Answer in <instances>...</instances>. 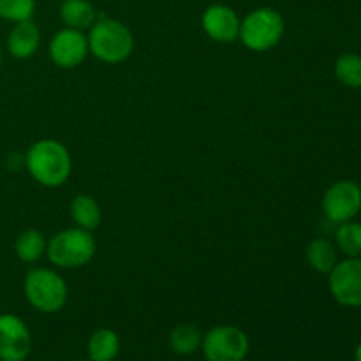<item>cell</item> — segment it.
<instances>
[{"label":"cell","mask_w":361,"mask_h":361,"mask_svg":"<svg viewBox=\"0 0 361 361\" xmlns=\"http://www.w3.org/2000/svg\"><path fill=\"white\" fill-rule=\"evenodd\" d=\"M330 291L341 305L361 307V257L335 264L330 271Z\"/></svg>","instance_id":"cell-8"},{"label":"cell","mask_w":361,"mask_h":361,"mask_svg":"<svg viewBox=\"0 0 361 361\" xmlns=\"http://www.w3.org/2000/svg\"><path fill=\"white\" fill-rule=\"evenodd\" d=\"M307 261L319 274H330L337 264V250L334 243L324 238H316L307 245Z\"/></svg>","instance_id":"cell-16"},{"label":"cell","mask_w":361,"mask_h":361,"mask_svg":"<svg viewBox=\"0 0 361 361\" xmlns=\"http://www.w3.org/2000/svg\"><path fill=\"white\" fill-rule=\"evenodd\" d=\"M35 11V0H0V18L7 21L32 20Z\"/></svg>","instance_id":"cell-21"},{"label":"cell","mask_w":361,"mask_h":361,"mask_svg":"<svg viewBox=\"0 0 361 361\" xmlns=\"http://www.w3.org/2000/svg\"><path fill=\"white\" fill-rule=\"evenodd\" d=\"M32 338L23 319L0 314V361H25L30 355Z\"/></svg>","instance_id":"cell-9"},{"label":"cell","mask_w":361,"mask_h":361,"mask_svg":"<svg viewBox=\"0 0 361 361\" xmlns=\"http://www.w3.org/2000/svg\"><path fill=\"white\" fill-rule=\"evenodd\" d=\"M71 217H73L74 224L87 231H94L101 224V208L99 203L88 194H78L71 203Z\"/></svg>","instance_id":"cell-14"},{"label":"cell","mask_w":361,"mask_h":361,"mask_svg":"<svg viewBox=\"0 0 361 361\" xmlns=\"http://www.w3.org/2000/svg\"><path fill=\"white\" fill-rule=\"evenodd\" d=\"M356 361H361V344L358 345V349H356Z\"/></svg>","instance_id":"cell-22"},{"label":"cell","mask_w":361,"mask_h":361,"mask_svg":"<svg viewBox=\"0 0 361 361\" xmlns=\"http://www.w3.org/2000/svg\"><path fill=\"white\" fill-rule=\"evenodd\" d=\"M200 330L194 324H180L169 335V345L176 355H190L201 345Z\"/></svg>","instance_id":"cell-18"},{"label":"cell","mask_w":361,"mask_h":361,"mask_svg":"<svg viewBox=\"0 0 361 361\" xmlns=\"http://www.w3.org/2000/svg\"><path fill=\"white\" fill-rule=\"evenodd\" d=\"M23 289L28 303L39 312H59L67 302L66 281L48 268H35L28 271Z\"/></svg>","instance_id":"cell-5"},{"label":"cell","mask_w":361,"mask_h":361,"mask_svg":"<svg viewBox=\"0 0 361 361\" xmlns=\"http://www.w3.org/2000/svg\"><path fill=\"white\" fill-rule=\"evenodd\" d=\"M201 345L208 361H243L249 353V338L236 326L212 328Z\"/></svg>","instance_id":"cell-6"},{"label":"cell","mask_w":361,"mask_h":361,"mask_svg":"<svg viewBox=\"0 0 361 361\" xmlns=\"http://www.w3.org/2000/svg\"><path fill=\"white\" fill-rule=\"evenodd\" d=\"M28 173L44 187H60L73 171V161L67 148L60 141L39 140L28 148L25 157Z\"/></svg>","instance_id":"cell-1"},{"label":"cell","mask_w":361,"mask_h":361,"mask_svg":"<svg viewBox=\"0 0 361 361\" xmlns=\"http://www.w3.org/2000/svg\"><path fill=\"white\" fill-rule=\"evenodd\" d=\"M120 351V338L113 330L102 328L92 334L88 341V356L92 361H113Z\"/></svg>","instance_id":"cell-15"},{"label":"cell","mask_w":361,"mask_h":361,"mask_svg":"<svg viewBox=\"0 0 361 361\" xmlns=\"http://www.w3.org/2000/svg\"><path fill=\"white\" fill-rule=\"evenodd\" d=\"M361 210V187L351 180H341L324 192L323 212L328 221L344 224Z\"/></svg>","instance_id":"cell-7"},{"label":"cell","mask_w":361,"mask_h":361,"mask_svg":"<svg viewBox=\"0 0 361 361\" xmlns=\"http://www.w3.org/2000/svg\"><path fill=\"white\" fill-rule=\"evenodd\" d=\"M41 44V30L32 20L18 21L7 35V49L14 59H30Z\"/></svg>","instance_id":"cell-12"},{"label":"cell","mask_w":361,"mask_h":361,"mask_svg":"<svg viewBox=\"0 0 361 361\" xmlns=\"http://www.w3.org/2000/svg\"><path fill=\"white\" fill-rule=\"evenodd\" d=\"M87 39L92 55L106 63L123 62L134 49L133 32L127 28V25L113 18L95 20Z\"/></svg>","instance_id":"cell-2"},{"label":"cell","mask_w":361,"mask_h":361,"mask_svg":"<svg viewBox=\"0 0 361 361\" xmlns=\"http://www.w3.org/2000/svg\"><path fill=\"white\" fill-rule=\"evenodd\" d=\"M335 76L349 88H361V56L344 53L335 62Z\"/></svg>","instance_id":"cell-19"},{"label":"cell","mask_w":361,"mask_h":361,"mask_svg":"<svg viewBox=\"0 0 361 361\" xmlns=\"http://www.w3.org/2000/svg\"><path fill=\"white\" fill-rule=\"evenodd\" d=\"M0 66H2V48H0Z\"/></svg>","instance_id":"cell-23"},{"label":"cell","mask_w":361,"mask_h":361,"mask_svg":"<svg viewBox=\"0 0 361 361\" xmlns=\"http://www.w3.org/2000/svg\"><path fill=\"white\" fill-rule=\"evenodd\" d=\"M46 254L55 267L80 268L90 263L95 256V240L87 229H63L49 240Z\"/></svg>","instance_id":"cell-3"},{"label":"cell","mask_w":361,"mask_h":361,"mask_svg":"<svg viewBox=\"0 0 361 361\" xmlns=\"http://www.w3.org/2000/svg\"><path fill=\"white\" fill-rule=\"evenodd\" d=\"M240 23L242 20L238 18L235 9L224 4H214L207 7L201 18L204 34L215 42H235L240 37Z\"/></svg>","instance_id":"cell-11"},{"label":"cell","mask_w":361,"mask_h":361,"mask_svg":"<svg viewBox=\"0 0 361 361\" xmlns=\"http://www.w3.org/2000/svg\"><path fill=\"white\" fill-rule=\"evenodd\" d=\"M88 39L83 30L63 28L56 32L55 37L49 42V56L53 63L62 69H74L80 66L88 55Z\"/></svg>","instance_id":"cell-10"},{"label":"cell","mask_w":361,"mask_h":361,"mask_svg":"<svg viewBox=\"0 0 361 361\" xmlns=\"http://www.w3.org/2000/svg\"><path fill=\"white\" fill-rule=\"evenodd\" d=\"M338 249L349 257H361V224L360 222H344L337 231Z\"/></svg>","instance_id":"cell-20"},{"label":"cell","mask_w":361,"mask_h":361,"mask_svg":"<svg viewBox=\"0 0 361 361\" xmlns=\"http://www.w3.org/2000/svg\"><path fill=\"white\" fill-rule=\"evenodd\" d=\"M14 250H16V256L20 257V261L35 263L46 252L44 236L37 229H27V231L20 233V236L16 238Z\"/></svg>","instance_id":"cell-17"},{"label":"cell","mask_w":361,"mask_h":361,"mask_svg":"<svg viewBox=\"0 0 361 361\" xmlns=\"http://www.w3.org/2000/svg\"><path fill=\"white\" fill-rule=\"evenodd\" d=\"M90 361H92V360H90Z\"/></svg>","instance_id":"cell-24"},{"label":"cell","mask_w":361,"mask_h":361,"mask_svg":"<svg viewBox=\"0 0 361 361\" xmlns=\"http://www.w3.org/2000/svg\"><path fill=\"white\" fill-rule=\"evenodd\" d=\"M60 20L67 28L85 30L95 23L97 13L90 0H63L60 6Z\"/></svg>","instance_id":"cell-13"},{"label":"cell","mask_w":361,"mask_h":361,"mask_svg":"<svg viewBox=\"0 0 361 361\" xmlns=\"http://www.w3.org/2000/svg\"><path fill=\"white\" fill-rule=\"evenodd\" d=\"M284 35V18L271 7H259L247 14L240 23V41L252 51H268Z\"/></svg>","instance_id":"cell-4"}]
</instances>
